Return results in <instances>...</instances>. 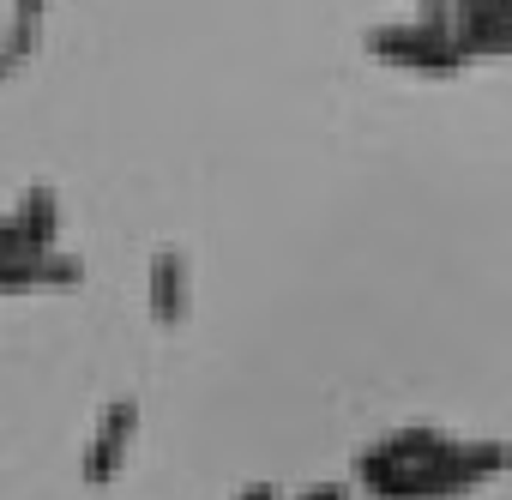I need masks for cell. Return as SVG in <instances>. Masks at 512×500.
I'll return each mask as SVG.
<instances>
[{
    "mask_svg": "<svg viewBox=\"0 0 512 500\" xmlns=\"http://www.w3.org/2000/svg\"><path fill=\"white\" fill-rule=\"evenodd\" d=\"M127 440H133V404H115V410L103 416V428H97V446H91V458H85V476L103 482V476L121 464Z\"/></svg>",
    "mask_w": 512,
    "mask_h": 500,
    "instance_id": "6da1fadb",
    "label": "cell"
},
{
    "mask_svg": "<svg viewBox=\"0 0 512 500\" xmlns=\"http://www.w3.org/2000/svg\"><path fill=\"white\" fill-rule=\"evenodd\" d=\"M151 314L163 326H175L187 314V272H181L175 254H157V266H151Z\"/></svg>",
    "mask_w": 512,
    "mask_h": 500,
    "instance_id": "7a4b0ae2",
    "label": "cell"
},
{
    "mask_svg": "<svg viewBox=\"0 0 512 500\" xmlns=\"http://www.w3.org/2000/svg\"><path fill=\"white\" fill-rule=\"evenodd\" d=\"M308 500H338V494H332V488H326V494H308Z\"/></svg>",
    "mask_w": 512,
    "mask_h": 500,
    "instance_id": "277c9868",
    "label": "cell"
},
{
    "mask_svg": "<svg viewBox=\"0 0 512 500\" xmlns=\"http://www.w3.org/2000/svg\"><path fill=\"white\" fill-rule=\"evenodd\" d=\"M241 500H278V488H247Z\"/></svg>",
    "mask_w": 512,
    "mask_h": 500,
    "instance_id": "3957f363",
    "label": "cell"
}]
</instances>
